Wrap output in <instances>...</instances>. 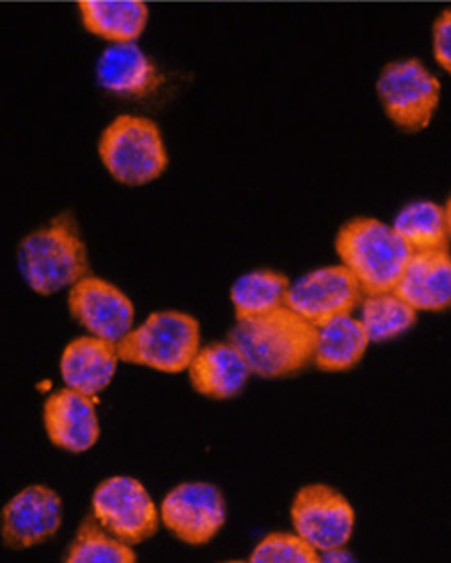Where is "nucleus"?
I'll return each instance as SVG.
<instances>
[{
	"mask_svg": "<svg viewBox=\"0 0 451 563\" xmlns=\"http://www.w3.org/2000/svg\"><path fill=\"white\" fill-rule=\"evenodd\" d=\"M251 563H320V553L300 534H267L251 553Z\"/></svg>",
	"mask_w": 451,
	"mask_h": 563,
	"instance_id": "b1692460",
	"label": "nucleus"
},
{
	"mask_svg": "<svg viewBox=\"0 0 451 563\" xmlns=\"http://www.w3.org/2000/svg\"><path fill=\"white\" fill-rule=\"evenodd\" d=\"M16 261L23 282L37 296H54L89 275V253L68 211L23 238Z\"/></svg>",
	"mask_w": 451,
	"mask_h": 563,
	"instance_id": "f03ea898",
	"label": "nucleus"
},
{
	"mask_svg": "<svg viewBox=\"0 0 451 563\" xmlns=\"http://www.w3.org/2000/svg\"><path fill=\"white\" fill-rule=\"evenodd\" d=\"M433 56L437 64L451 75V11L437 16L433 25Z\"/></svg>",
	"mask_w": 451,
	"mask_h": 563,
	"instance_id": "393cba45",
	"label": "nucleus"
},
{
	"mask_svg": "<svg viewBox=\"0 0 451 563\" xmlns=\"http://www.w3.org/2000/svg\"><path fill=\"white\" fill-rule=\"evenodd\" d=\"M446 216H448V228H450L451 238V197L448 199V203H446Z\"/></svg>",
	"mask_w": 451,
	"mask_h": 563,
	"instance_id": "bb28decb",
	"label": "nucleus"
},
{
	"mask_svg": "<svg viewBox=\"0 0 451 563\" xmlns=\"http://www.w3.org/2000/svg\"><path fill=\"white\" fill-rule=\"evenodd\" d=\"M316 336L318 327L282 306L251 320H239L228 341L241 349L255 375L277 379L298 373L315 358Z\"/></svg>",
	"mask_w": 451,
	"mask_h": 563,
	"instance_id": "f257e3e1",
	"label": "nucleus"
},
{
	"mask_svg": "<svg viewBox=\"0 0 451 563\" xmlns=\"http://www.w3.org/2000/svg\"><path fill=\"white\" fill-rule=\"evenodd\" d=\"M95 76L101 89L125 99H144L163 82L156 62L138 42L109 44L97 59Z\"/></svg>",
	"mask_w": 451,
	"mask_h": 563,
	"instance_id": "4468645a",
	"label": "nucleus"
},
{
	"mask_svg": "<svg viewBox=\"0 0 451 563\" xmlns=\"http://www.w3.org/2000/svg\"><path fill=\"white\" fill-rule=\"evenodd\" d=\"M292 525L320 553L345 548L355 531V510L341 492L312 484L301 488L292 503Z\"/></svg>",
	"mask_w": 451,
	"mask_h": 563,
	"instance_id": "6e6552de",
	"label": "nucleus"
},
{
	"mask_svg": "<svg viewBox=\"0 0 451 563\" xmlns=\"http://www.w3.org/2000/svg\"><path fill=\"white\" fill-rule=\"evenodd\" d=\"M199 322L185 311H154L144 324L132 328L118 342V353L128 365H142L161 373H183L199 353Z\"/></svg>",
	"mask_w": 451,
	"mask_h": 563,
	"instance_id": "39448f33",
	"label": "nucleus"
},
{
	"mask_svg": "<svg viewBox=\"0 0 451 563\" xmlns=\"http://www.w3.org/2000/svg\"><path fill=\"white\" fill-rule=\"evenodd\" d=\"M97 150L107 173L128 187L151 185L168 166L161 128L142 115L113 119L101 132Z\"/></svg>",
	"mask_w": 451,
	"mask_h": 563,
	"instance_id": "20e7f679",
	"label": "nucleus"
},
{
	"mask_svg": "<svg viewBox=\"0 0 451 563\" xmlns=\"http://www.w3.org/2000/svg\"><path fill=\"white\" fill-rule=\"evenodd\" d=\"M161 520L183 543L206 545L224 527V496L220 488L204 482L180 484L166 494Z\"/></svg>",
	"mask_w": 451,
	"mask_h": 563,
	"instance_id": "9d476101",
	"label": "nucleus"
},
{
	"mask_svg": "<svg viewBox=\"0 0 451 563\" xmlns=\"http://www.w3.org/2000/svg\"><path fill=\"white\" fill-rule=\"evenodd\" d=\"M76 2H82V0H76Z\"/></svg>",
	"mask_w": 451,
	"mask_h": 563,
	"instance_id": "cd10ccee",
	"label": "nucleus"
},
{
	"mask_svg": "<svg viewBox=\"0 0 451 563\" xmlns=\"http://www.w3.org/2000/svg\"><path fill=\"white\" fill-rule=\"evenodd\" d=\"M360 308L361 324L370 342L392 341L408 332L417 322V310L394 289L363 296Z\"/></svg>",
	"mask_w": 451,
	"mask_h": 563,
	"instance_id": "4be33fe9",
	"label": "nucleus"
},
{
	"mask_svg": "<svg viewBox=\"0 0 451 563\" xmlns=\"http://www.w3.org/2000/svg\"><path fill=\"white\" fill-rule=\"evenodd\" d=\"M392 228L405 240L406 246L413 253L448 249L450 242L446 208L433 201H417L400 209Z\"/></svg>",
	"mask_w": 451,
	"mask_h": 563,
	"instance_id": "aec40b11",
	"label": "nucleus"
},
{
	"mask_svg": "<svg viewBox=\"0 0 451 563\" xmlns=\"http://www.w3.org/2000/svg\"><path fill=\"white\" fill-rule=\"evenodd\" d=\"M394 291L417 311L451 308V254L448 249L413 253Z\"/></svg>",
	"mask_w": 451,
	"mask_h": 563,
	"instance_id": "2eb2a0df",
	"label": "nucleus"
},
{
	"mask_svg": "<svg viewBox=\"0 0 451 563\" xmlns=\"http://www.w3.org/2000/svg\"><path fill=\"white\" fill-rule=\"evenodd\" d=\"M367 346L370 339L360 318H353V313H345L318 327L312 361L320 371L341 373L360 365Z\"/></svg>",
	"mask_w": 451,
	"mask_h": 563,
	"instance_id": "6ab92c4d",
	"label": "nucleus"
},
{
	"mask_svg": "<svg viewBox=\"0 0 451 563\" xmlns=\"http://www.w3.org/2000/svg\"><path fill=\"white\" fill-rule=\"evenodd\" d=\"M135 560L132 545L109 533L92 512L82 519L64 555L66 563H135Z\"/></svg>",
	"mask_w": 451,
	"mask_h": 563,
	"instance_id": "5701e85b",
	"label": "nucleus"
},
{
	"mask_svg": "<svg viewBox=\"0 0 451 563\" xmlns=\"http://www.w3.org/2000/svg\"><path fill=\"white\" fill-rule=\"evenodd\" d=\"M120 353L116 342L97 336H80L70 342L61 358V375L66 387L80 394L97 396L113 382Z\"/></svg>",
	"mask_w": 451,
	"mask_h": 563,
	"instance_id": "f3484780",
	"label": "nucleus"
},
{
	"mask_svg": "<svg viewBox=\"0 0 451 563\" xmlns=\"http://www.w3.org/2000/svg\"><path fill=\"white\" fill-rule=\"evenodd\" d=\"M376 90L386 118L406 134L427 130L441 99L437 76L415 58L388 62L377 76Z\"/></svg>",
	"mask_w": 451,
	"mask_h": 563,
	"instance_id": "423d86ee",
	"label": "nucleus"
},
{
	"mask_svg": "<svg viewBox=\"0 0 451 563\" xmlns=\"http://www.w3.org/2000/svg\"><path fill=\"white\" fill-rule=\"evenodd\" d=\"M363 289L345 265L318 268L289 285L286 306L315 327L353 313L363 301Z\"/></svg>",
	"mask_w": 451,
	"mask_h": 563,
	"instance_id": "1a4fd4ad",
	"label": "nucleus"
},
{
	"mask_svg": "<svg viewBox=\"0 0 451 563\" xmlns=\"http://www.w3.org/2000/svg\"><path fill=\"white\" fill-rule=\"evenodd\" d=\"M189 384L199 396L211 400H228L239 396L253 375L249 361L232 342H213L199 349L189 365Z\"/></svg>",
	"mask_w": 451,
	"mask_h": 563,
	"instance_id": "dca6fc26",
	"label": "nucleus"
},
{
	"mask_svg": "<svg viewBox=\"0 0 451 563\" xmlns=\"http://www.w3.org/2000/svg\"><path fill=\"white\" fill-rule=\"evenodd\" d=\"M76 7L87 33L107 44L138 42L151 19L144 0H82Z\"/></svg>",
	"mask_w": 451,
	"mask_h": 563,
	"instance_id": "a211bd4d",
	"label": "nucleus"
},
{
	"mask_svg": "<svg viewBox=\"0 0 451 563\" xmlns=\"http://www.w3.org/2000/svg\"><path fill=\"white\" fill-rule=\"evenodd\" d=\"M90 512L128 545H140L152 539L161 525V508L138 479L113 475L92 492Z\"/></svg>",
	"mask_w": 451,
	"mask_h": 563,
	"instance_id": "0eeeda50",
	"label": "nucleus"
},
{
	"mask_svg": "<svg viewBox=\"0 0 451 563\" xmlns=\"http://www.w3.org/2000/svg\"><path fill=\"white\" fill-rule=\"evenodd\" d=\"M62 498L47 486H28L15 494L0 512V537L4 548L31 549L61 531Z\"/></svg>",
	"mask_w": 451,
	"mask_h": 563,
	"instance_id": "f8f14e48",
	"label": "nucleus"
},
{
	"mask_svg": "<svg viewBox=\"0 0 451 563\" xmlns=\"http://www.w3.org/2000/svg\"><path fill=\"white\" fill-rule=\"evenodd\" d=\"M343 563L353 562V553L346 551L345 548L327 549V551H320V563Z\"/></svg>",
	"mask_w": 451,
	"mask_h": 563,
	"instance_id": "a878e982",
	"label": "nucleus"
},
{
	"mask_svg": "<svg viewBox=\"0 0 451 563\" xmlns=\"http://www.w3.org/2000/svg\"><path fill=\"white\" fill-rule=\"evenodd\" d=\"M334 251L355 275L365 296L392 291L413 254L392 225L374 218L346 222L337 234Z\"/></svg>",
	"mask_w": 451,
	"mask_h": 563,
	"instance_id": "7ed1b4c3",
	"label": "nucleus"
},
{
	"mask_svg": "<svg viewBox=\"0 0 451 563\" xmlns=\"http://www.w3.org/2000/svg\"><path fill=\"white\" fill-rule=\"evenodd\" d=\"M289 279L277 271H253L232 285L230 299L237 320H251L286 306Z\"/></svg>",
	"mask_w": 451,
	"mask_h": 563,
	"instance_id": "412c9836",
	"label": "nucleus"
},
{
	"mask_svg": "<svg viewBox=\"0 0 451 563\" xmlns=\"http://www.w3.org/2000/svg\"><path fill=\"white\" fill-rule=\"evenodd\" d=\"M44 427L52 445L68 453H85L99 441V418L92 398L73 387L47 396Z\"/></svg>",
	"mask_w": 451,
	"mask_h": 563,
	"instance_id": "ddd939ff",
	"label": "nucleus"
},
{
	"mask_svg": "<svg viewBox=\"0 0 451 563\" xmlns=\"http://www.w3.org/2000/svg\"><path fill=\"white\" fill-rule=\"evenodd\" d=\"M68 310L90 336L118 342L134 328V303L113 283L87 275L70 287Z\"/></svg>",
	"mask_w": 451,
	"mask_h": 563,
	"instance_id": "9b49d317",
	"label": "nucleus"
}]
</instances>
